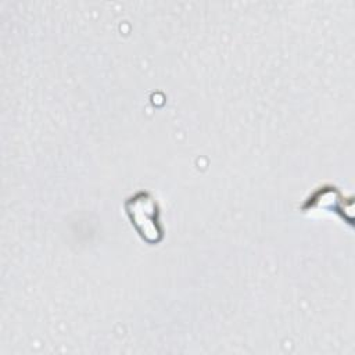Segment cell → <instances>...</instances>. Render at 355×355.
I'll use <instances>...</instances> for the list:
<instances>
[{"label":"cell","instance_id":"cell-1","mask_svg":"<svg viewBox=\"0 0 355 355\" xmlns=\"http://www.w3.org/2000/svg\"><path fill=\"white\" fill-rule=\"evenodd\" d=\"M126 209L132 225L146 241L158 243L161 240L162 230L158 220V208L147 193H137L129 198Z\"/></svg>","mask_w":355,"mask_h":355}]
</instances>
